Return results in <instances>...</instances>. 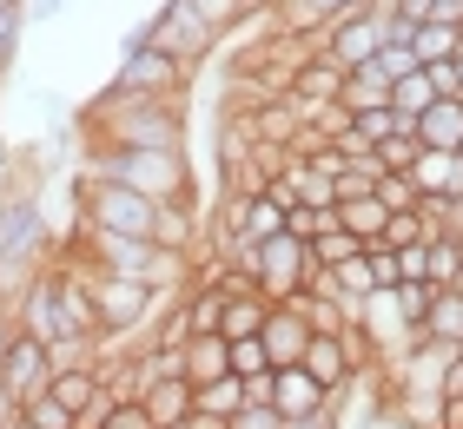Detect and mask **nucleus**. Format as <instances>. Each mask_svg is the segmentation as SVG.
Instances as JSON below:
<instances>
[{
  "instance_id": "nucleus-16",
  "label": "nucleus",
  "mask_w": 463,
  "mask_h": 429,
  "mask_svg": "<svg viewBox=\"0 0 463 429\" xmlns=\"http://www.w3.org/2000/svg\"><path fill=\"white\" fill-rule=\"evenodd\" d=\"M99 390H107V383H99V370H93V363H60V370H53V383H47V396H60L73 416L87 410V403H93Z\"/></svg>"
},
{
  "instance_id": "nucleus-12",
  "label": "nucleus",
  "mask_w": 463,
  "mask_h": 429,
  "mask_svg": "<svg viewBox=\"0 0 463 429\" xmlns=\"http://www.w3.org/2000/svg\"><path fill=\"white\" fill-rule=\"evenodd\" d=\"M285 311H298L311 337H331V331H345V324H351V311H357V304H345V297H318V291H291V297H285Z\"/></svg>"
},
{
  "instance_id": "nucleus-9",
  "label": "nucleus",
  "mask_w": 463,
  "mask_h": 429,
  "mask_svg": "<svg viewBox=\"0 0 463 429\" xmlns=\"http://www.w3.org/2000/svg\"><path fill=\"white\" fill-rule=\"evenodd\" d=\"M259 343H265L271 370H285V363H298V357H305V343H311V331H305V317H298V311L271 304V311H265V324H259Z\"/></svg>"
},
{
  "instance_id": "nucleus-30",
  "label": "nucleus",
  "mask_w": 463,
  "mask_h": 429,
  "mask_svg": "<svg viewBox=\"0 0 463 429\" xmlns=\"http://www.w3.org/2000/svg\"><path fill=\"white\" fill-rule=\"evenodd\" d=\"M351 126H357V139H391L397 133V113H391V106H364V113H351Z\"/></svg>"
},
{
  "instance_id": "nucleus-3",
  "label": "nucleus",
  "mask_w": 463,
  "mask_h": 429,
  "mask_svg": "<svg viewBox=\"0 0 463 429\" xmlns=\"http://www.w3.org/2000/svg\"><path fill=\"white\" fill-rule=\"evenodd\" d=\"M185 79H193V67H185V60H173V53H159V47H146L139 33L126 40L119 73H113L119 93H153V99H179Z\"/></svg>"
},
{
  "instance_id": "nucleus-27",
  "label": "nucleus",
  "mask_w": 463,
  "mask_h": 429,
  "mask_svg": "<svg viewBox=\"0 0 463 429\" xmlns=\"http://www.w3.org/2000/svg\"><path fill=\"white\" fill-rule=\"evenodd\" d=\"M384 79H404V73H417V53H411V40H391L384 33V47H377V60H371Z\"/></svg>"
},
{
  "instance_id": "nucleus-11",
  "label": "nucleus",
  "mask_w": 463,
  "mask_h": 429,
  "mask_svg": "<svg viewBox=\"0 0 463 429\" xmlns=\"http://www.w3.org/2000/svg\"><path fill=\"white\" fill-rule=\"evenodd\" d=\"M179 357H185V383H213V377H232V343L219 331H205V337H185L179 343Z\"/></svg>"
},
{
  "instance_id": "nucleus-8",
  "label": "nucleus",
  "mask_w": 463,
  "mask_h": 429,
  "mask_svg": "<svg viewBox=\"0 0 463 429\" xmlns=\"http://www.w3.org/2000/svg\"><path fill=\"white\" fill-rule=\"evenodd\" d=\"M325 403H331V390H318V383H311L305 363H285V370H271V410H279L285 423L325 410Z\"/></svg>"
},
{
  "instance_id": "nucleus-28",
  "label": "nucleus",
  "mask_w": 463,
  "mask_h": 429,
  "mask_svg": "<svg viewBox=\"0 0 463 429\" xmlns=\"http://www.w3.org/2000/svg\"><path fill=\"white\" fill-rule=\"evenodd\" d=\"M265 370H271L265 343L259 337H232V377H265Z\"/></svg>"
},
{
  "instance_id": "nucleus-31",
  "label": "nucleus",
  "mask_w": 463,
  "mask_h": 429,
  "mask_svg": "<svg viewBox=\"0 0 463 429\" xmlns=\"http://www.w3.org/2000/svg\"><path fill=\"white\" fill-rule=\"evenodd\" d=\"M20 20H27V7H20V0H14V7H0V73L14 67V47H20Z\"/></svg>"
},
{
  "instance_id": "nucleus-33",
  "label": "nucleus",
  "mask_w": 463,
  "mask_h": 429,
  "mask_svg": "<svg viewBox=\"0 0 463 429\" xmlns=\"http://www.w3.org/2000/svg\"><path fill=\"white\" fill-rule=\"evenodd\" d=\"M225 429H285V416H279V410H271V403H245V410H239V416H232Z\"/></svg>"
},
{
  "instance_id": "nucleus-38",
  "label": "nucleus",
  "mask_w": 463,
  "mask_h": 429,
  "mask_svg": "<svg viewBox=\"0 0 463 429\" xmlns=\"http://www.w3.org/2000/svg\"><path fill=\"white\" fill-rule=\"evenodd\" d=\"M20 7H33V14H53V7H60V0H20Z\"/></svg>"
},
{
  "instance_id": "nucleus-36",
  "label": "nucleus",
  "mask_w": 463,
  "mask_h": 429,
  "mask_svg": "<svg viewBox=\"0 0 463 429\" xmlns=\"http://www.w3.org/2000/svg\"><path fill=\"white\" fill-rule=\"evenodd\" d=\"M14 331H20V324H14V311H0V357H7V343H14Z\"/></svg>"
},
{
  "instance_id": "nucleus-24",
  "label": "nucleus",
  "mask_w": 463,
  "mask_h": 429,
  "mask_svg": "<svg viewBox=\"0 0 463 429\" xmlns=\"http://www.w3.org/2000/svg\"><path fill=\"white\" fill-rule=\"evenodd\" d=\"M371 199L384 205V211H417V185H411V172H377V179H371Z\"/></svg>"
},
{
  "instance_id": "nucleus-14",
  "label": "nucleus",
  "mask_w": 463,
  "mask_h": 429,
  "mask_svg": "<svg viewBox=\"0 0 463 429\" xmlns=\"http://www.w3.org/2000/svg\"><path fill=\"white\" fill-rule=\"evenodd\" d=\"M139 403H146V416H153V429H173V423L193 416V383L185 377H159Z\"/></svg>"
},
{
  "instance_id": "nucleus-18",
  "label": "nucleus",
  "mask_w": 463,
  "mask_h": 429,
  "mask_svg": "<svg viewBox=\"0 0 463 429\" xmlns=\"http://www.w3.org/2000/svg\"><path fill=\"white\" fill-rule=\"evenodd\" d=\"M338 225L351 231L357 245H377L384 238V225H391V211L371 199V191H357V199H338Z\"/></svg>"
},
{
  "instance_id": "nucleus-13",
  "label": "nucleus",
  "mask_w": 463,
  "mask_h": 429,
  "mask_svg": "<svg viewBox=\"0 0 463 429\" xmlns=\"http://www.w3.org/2000/svg\"><path fill=\"white\" fill-rule=\"evenodd\" d=\"M411 185L417 191H444V199H463V159L457 153H430V145H424V153L411 159Z\"/></svg>"
},
{
  "instance_id": "nucleus-35",
  "label": "nucleus",
  "mask_w": 463,
  "mask_h": 429,
  "mask_svg": "<svg viewBox=\"0 0 463 429\" xmlns=\"http://www.w3.org/2000/svg\"><path fill=\"white\" fill-rule=\"evenodd\" d=\"M430 20H444V27H463V0H430Z\"/></svg>"
},
{
  "instance_id": "nucleus-21",
  "label": "nucleus",
  "mask_w": 463,
  "mask_h": 429,
  "mask_svg": "<svg viewBox=\"0 0 463 429\" xmlns=\"http://www.w3.org/2000/svg\"><path fill=\"white\" fill-rule=\"evenodd\" d=\"M338 106H345V113H364V106H391V79H384V73H377L371 60H364V67H351V73H345V93H338Z\"/></svg>"
},
{
  "instance_id": "nucleus-17",
  "label": "nucleus",
  "mask_w": 463,
  "mask_h": 429,
  "mask_svg": "<svg viewBox=\"0 0 463 429\" xmlns=\"http://www.w3.org/2000/svg\"><path fill=\"white\" fill-rule=\"evenodd\" d=\"M437 99V86H430V73L417 67V73H404V79H391V113H397V133H417V113Z\"/></svg>"
},
{
  "instance_id": "nucleus-29",
  "label": "nucleus",
  "mask_w": 463,
  "mask_h": 429,
  "mask_svg": "<svg viewBox=\"0 0 463 429\" xmlns=\"http://www.w3.org/2000/svg\"><path fill=\"white\" fill-rule=\"evenodd\" d=\"M298 205H338V179H325L298 159Z\"/></svg>"
},
{
  "instance_id": "nucleus-32",
  "label": "nucleus",
  "mask_w": 463,
  "mask_h": 429,
  "mask_svg": "<svg viewBox=\"0 0 463 429\" xmlns=\"http://www.w3.org/2000/svg\"><path fill=\"white\" fill-rule=\"evenodd\" d=\"M99 429H153V416H146V403H139V396H119Z\"/></svg>"
},
{
  "instance_id": "nucleus-6",
  "label": "nucleus",
  "mask_w": 463,
  "mask_h": 429,
  "mask_svg": "<svg viewBox=\"0 0 463 429\" xmlns=\"http://www.w3.org/2000/svg\"><path fill=\"white\" fill-rule=\"evenodd\" d=\"M53 370H60L53 343H40V337H27V331H14L7 357H0V383H7V396H14V403H33V396L53 383Z\"/></svg>"
},
{
  "instance_id": "nucleus-25",
  "label": "nucleus",
  "mask_w": 463,
  "mask_h": 429,
  "mask_svg": "<svg viewBox=\"0 0 463 429\" xmlns=\"http://www.w3.org/2000/svg\"><path fill=\"white\" fill-rule=\"evenodd\" d=\"M20 416H27L33 429H73V410H67L60 396H47V390H40L33 403H20Z\"/></svg>"
},
{
  "instance_id": "nucleus-39",
  "label": "nucleus",
  "mask_w": 463,
  "mask_h": 429,
  "mask_svg": "<svg viewBox=\"0 0 463 429\" xmlns=\"http://www.w3.org/2000/svg\"><path fill=\"white\" fill-rule=\"evenodd\" d=\"M0 429H33V423H27V416H20V410H14V416H7V423H0Z\"/></svg>"
},
{
  "instance_id": "nucleus-2",
  "label": "nucleus",
  "mask_w": 463,
  "mask_h": 429,
  "mask_svg": "<svg viewBox=\"0 0 463 429\" xmlns=\"http://www.w3.org/2000/svg\"><path fill=\"white\" fill-rule=\"evenodd\" d=\"M87 179L133 185L146 199H193V159H185V145L179 153H159V145H93Z\"/></svg>"
},
{
  "instance_id": "nucleus-5",
  "label": "nucleus",
  "mask_w": 463,
  "mask_h": 429,
  "mask_svg": "<svg viewBox=\"0 0 463 429\" xmlns=\"http://www.w3.org/2000/svg\"><path fill=\"white\" fill-rule=\"evenodd\" d=\"M311 265H318V257H311V238H291V231L265 238L259 257H251V271H259V291L271 297V304H285V297L305 284V271H311Z\"/></svg>"
},
{
  "instance_id": "nucleus-7",
  "label": "nucleus",
  "mask_w": 463,
  "mask_h": 429,
  "mask_svg": "<svg viewBox=\"0 0 463 429\" xmlns=\"http://www.w3.org/2000/svg\"><path fill=\"white\" fill-rule=\"evenodd\" d=\"M377 47H384V20H371V14H338V20H331V27L318 33V53H325L338 73H351V67H364V60H377Z\"/></svg>"
},
{
  "instance_id": "nucleus-4",
  "label": "nucleus",
  "mask_w": 463,
  "mask_h": 429,
  "mask_svg": "<svg viewBox=\"0 0 463 429\" xmlns=\"http://www.w3.org/2000/svg\"><path fill=\"white\" fill-rule=\"evenodd\" d=\"M139 40H146V47H159V53H173V60H185V67H199V60L219 47V33L199 20L193 0H165V7L153 14V27H146Z\"/></svg>"
},
{
  "instance_id": "nucleus-22",
  "label": "nucleus",
  "mask_w": 463,
  "mask_h": 429,
  "mask_svg": "<svg viewBox=\"0 0 463 429\" xmlns=\"http://www.w3.org/2000/svg\"><path fill=\"white\" fill-rule=\"evenodd\" d=\"M193 410H205V416H239L245 410V377H213V383H193Z\"/></svg>"
},
{
  "instance_id": "nucleus-19",
  "label": "nucleus",
  "mask_w": 463,
  "mask_h": 429,
  "mask_svg": "<svg viewBox=\"0 0 463 429\" xmlns=\"http://www.w3.org/2000/svg\"><path fill=\"white\" fill-rule=\"evenodd\" d=\"M265 311H271V297L265 291H239V297H225V317H219V337H259L265 324Z\"/></svg>"
},
{
  "instance_id": "nucleus-10",
  "label": "nucleus",
  "mask_w": 463,
  "mask_h": 429,
  "mask_svg": "<svg viewBox=\"0 0 463 429\" xmlns=\"http://www.w3.org/2000/svg\"><path fill=\"white\" fill-rule=\"evenodd\" d=\"M417 145L457 153V145H463V99H430L424 113H417Z\"/></svg>"
},
{
  "instance_id": "nucleus-40",
  "label": "nucleus",
  "mask_w": 463,
  "mask_h": 429,
  "mask_svg": "<svg viewBox=\"0 0 463 429\" xmlns=\"http://www.w3.org/2000/svg\"><path fill=\"white\" fill-rule=\"evenodd\" d=\"M0 7H14V0H0Z\"/></svg>"
},
{
  "instance_id": "nucleus-34",
  "label": "nucleus",
  "mask_w": 463,
  "mask_h": 429,
  "mask_svg": "<svg viewBox=\"0 0 463 429\" xmlns=\"http://www.w3.org/2000/svg\"><path fill=\"white\" fill-rule=\"evenodd\" d=\"M391 251H397V277H404V284L424 277V245H391Z\"/></svg>"
},
{
  "instance_id": "nucleus-26",
  "label": "nucleus",
  "mask_w": 463,
  "mask_h": 429,
  "mask_svg": "<svg viewBox=\"0 0 463 429\" xmlns=\"http://www.w3.org/2000/svg\"><path fill=\"white\" fill-rule=\"evenodd\" d=\"M357 251H364V245H357L345 225H331V231L311 238V257H318V265H345V257H357Z\"/></svg>"
},
{
  "instance_id": "nucleus-41",
  "label": "nucleus",
  "mask_w": 463,
  "mask_h": 429,
  "mask_svg": "<svg viewBox=\"0 0 463 429\" xmlns=\"http://www.w3.org/2000/svg\"><path fill=\"white\" fill-rule=\"evenodd\" d=\"M457 159H463V145H457Z\"/></svg>"
},
{
  "instance_id": "nucleus-20",
  "label": "nucleus",
  "mask_w": 463,
  "mask_h": 429,
  "mask_svg": "<svg viewBox=\"0 0 463 429\" xmlns=\"http://www.w3.org/2000/svg\"><path fill=\"white\" fill-rule=\"evenodd\" d=\"M417 331L430 343H463V291H430V311Z\"/></svg>"
},
{
  "instance_id": "nucleus-23",
  "label": "nucleus",
  "mask_w": 463,
  "mask_h": 429,
  "mask_svg": "<svg viewBox=\"0 0 463 429\" xmlns=\"http://www.w3.org/2000/svg\"><path fill=\"white\" fill-rule=\"evenodd\" d=\"M457 33H463V27H444V20H424V27H411L417 67H437V60H450V53H457Z\"/></svg>"
},
{
  "instance_id": "nucleus-37",
  "label": "nucleus",
  "mask_w": 463,
  "mask_h": 429,
  "mask_svg": "<svg viewBox=\"0 0 463 429\" xmlns=\"http://www.w3.org/2000/svg\"><path fill=\"white\" fill-rule=\"evenodd\" d=\"M7 185H14V153L0 145V191H7Z\"/></svg>"
},
{
  "instance_id": "nucleus-1",
  "label": "nucleus",
  "mask_w": 463,
  "mask_h": 429,
  "mask_svg": "<svg viewBox=\"0 0 463 429\" xmlns=\"http://www.w3.org/2000/svg\"><path fill=\"white\" fill-rule=\"evenodd\" d=\"M87 139L93 145H159V153H179L185 145V119H179V99L107 86V93L93 99V113H87Z\"/></svg>"
},
{
  "instance_id": "nucleus-15",
  "label": "nucleus",
  "mask_w": 463,
  "mask_h": 429,
  "mask_svg": "<svg viewBox=\"0 0 463 429\" xmlns=\"http://www.w3.org/2000/svg\"><path fill=\"white\" fill-rule=\"evenodd\" d=\"M153 245H165V251H193L199 245V211H193V199H165L159 205Z\"/></svg>"
}]
</instances>
